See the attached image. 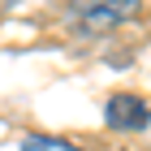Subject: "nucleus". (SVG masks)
I'll return each instance as SVG.
<instances>
[{
    "instance_id": "1",
    "label": "nucleus",
    "mask_w": 151,
    "mask_h": 151,
    "mask_svg": "<svg viewBox=\"0 0 151 151\" xmlns=\"http://www.w3.org/2000/svg\"><path fill=\"white\" fill-rule=\"evenodd\" d=\"M138 9V0H69V13L78 17L82 30H108V26L125 22Z\"/></svg>"
},
{
    "instance_id": "2",
    "label": "nucleus",
    "mask_w": 151,
    "mask_h": 151,
    "mask_svg": "<svg viewBox=\"0 0 151 151\" xmlns=\"http://www.w3.org/2000/svg\"><path fill=\"white\" fill-rule=\"evenodd\" d=\"M104 116H108L112 129H142L151 121V108L142 104L138 95H112L108 108H104Z\"/></svg>"
},
{
    "instance_id": "3",
    "label": "nucleus",
    "mask_w": 151,
    "mask_h": 151,
    "mask_svg": "<svg viewBox=\"0 0 151 151\" xmlns=\"http://www.w3.org/2000/svg\"><path fill=\"white\" fill-rule=\"evenodd\" d=\"M22 151H78V147H69L65 138H43V134H35V138H26Z\"/></svg>"
}]
</instances>
